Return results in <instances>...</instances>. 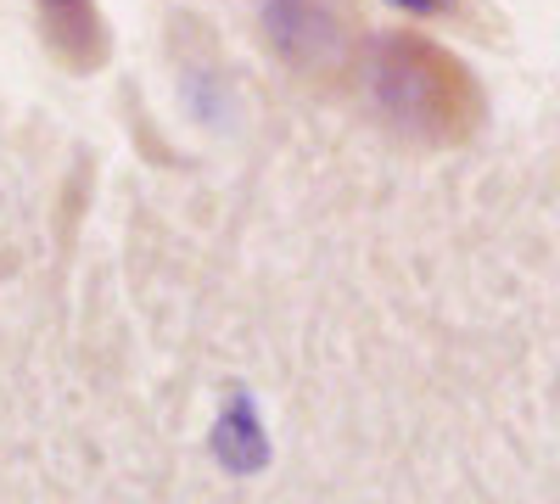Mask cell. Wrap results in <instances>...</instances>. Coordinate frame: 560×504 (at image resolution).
I'll list each match as a JSON object with an SVG mask.
<instances>
[{"instance_id":"3957f363","label":"cell","mask_w":560,"mask_h":504,"mask_svg":"<svg viewBox=\"0 0 560 504\" xmlns=\"http://www.w3.org/2000/svg\"><path fill=\"white\" fill-rule=\"evenodd\" d=\"M39 39L73 73H96L107 62V23L96 0H34Z\"/></svg>"},{"instance_id":"7a4b0ae2","label":"cell","mask_w":560,"mask_h":504,"mask_svg":"<svg viewBox=\"0 0 560 504\" xmlns=\"http://www.w3.org/2000/svg\"><path fill=\"white\" fill-rule=\"evenodd\" d=\"M264 39L314 84H342L359 62V28L342 0H264Z\"/></svg>"},{"instance_id":"6da1fadb","label":"cell","mask_w":560,"mask_h":504,"mask_svg":"<svg viewBox=\"0 0 560 504\" xmlns=\"http://www.w3.org/2000/svg\"><path fill=\"white\" fill-rule=\"evenodd\" d=\"M370 102L415 146H465L482 129V84L427 34H382L370 51Z\"/></svg>"}]
</instances>
